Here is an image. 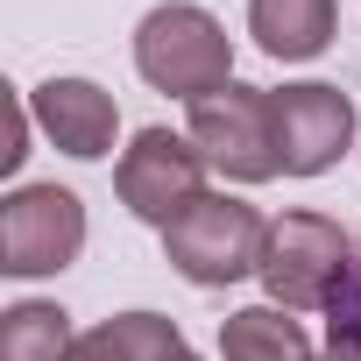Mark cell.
I'll return each instance as SVG.
<instances>
[{"instance_id":"obj_1","label":"cell","mask_w":361,"mask_h":361,"mask_svg":"<svg viewBox=\"0 0 361 361\" xmlns=\"http://www.w3.org/2000/svg\"><path fill=\"white\" fill-rule=\"evenodd\" d=\"M135 71L170 92L199 106L206 92L234 85V36L220 29V15H206L199 0H163L135 22Z\"/></svg>"},{"instance_id":"obj_2","label":"cell","mask_w":361,"mask_h":361,"mask_svg":"<svg viewBox=\"0 0 361 361\" xmlns=\"http://www.w3.org/2000/svg\"><path fill=\"white\" fill-rule=\"evenodd\" d=\"M262 241H269V220L248 199H234V192H206L199 206H185L163 227L170 269L185 283H199V290H227V283L255 276L262 269Z\"/></svg>"},{"instance_id":"obj_3","label":"cell","mask_w":361,"mask_h":361,"mask_svg":"<svg viewBox=\"0 0 361 361\" xmlns=\"http://www.w3.org/2000/svg\"><path fill=\"white\" fill-rule=\"evenodd\" d=\"M347 262H354V241H347L340 220H326V213H283V220H269L255 276H262L269 305H283V312H326L333 290H340V276H347Z\"/></svg>"},{"instance_id":"obj_4","label":"cell","mask_w":361,"mask_h":361,"mask_svg":"<svg viewBox=\"0 0 361 361\" xmlns=\"http://www.w3.org/2000/svg\"><path fill=\"white\" fill-rule=\"evenodd\" d=\"M199 156L227 177V185H269L283 177V156H276V114H269V92L262 85H220L192 106V128Z\"/></svg>"},{"instance_id":"obj_5","label":"cell","mask_w":361,"mask_h":361,"mask_svg":"<svg viewBox=\"0 0 361 361\" xmlns=\"http://www.w3.org/2000/svg\"><path fill=\"white\" fill-rule=\"evenodd\" d=\"M85 248V199L71 185H22L0 199V269L8 276H57Z\"/></svg>"},{"instance_id":"obj_6","label":"cell","mask_w":361,"mask_h":361,"mask_svg":"<svg viewBox=\"0 0 361 361\" xmlns=\"http://www.w3.org/2000/svg\"><path fill=\"white\" fill-rule=\"evenodd\" d=\"M206 156H199V142L192 135H170V128H142L128 149H121V163H114V192H121V206L135 213V220H149V227H170L185 206H199L206 199Z\"/></svg>"},{"instance_id":"obj_7","label":"cell","mask_w":361,"mask_h":361,"mask_svg":"<svg viewBox=\"0 0 361 361\" xmlns=\"http://www.w3.org/2000/svg\"><path fill=\"white\" fill-rule=\"evenodd\" d=\"M269 114H276V156H283V177H319L347 156L354 142V99L340 85H319V78H298V85H276L269 92Z\"/></svg>"},{"instance_id":"obj_8","label":"cell","mask_w":361,"mask_h":361,"mask_svg":"<svg viewBox=\"0 0 361 361\" xmlns=\"http://www.w3.org/2000/svg\"><path fill=\"white\" fill-rule=\"evenodd\" d=\"M29 114H36V128H43L64 156H78V163L114 156L121 106H114L106 85H92V78H43V85L29 92Z\"/></svg>"},{"instance_id":"obj_9","label":"cell","mask_w":361,"mask_h":361,"mask_svg":"<svg viewBox=\"0 0 361 361\" xmlns=\"http://www.w3.org/2000/svg\"><path fill=\"white\" fill-rule=\"evenodd\" d=\"M340 0H248V36L276 64H312L333 43Z\"/></svg>"},{"instance_id":"obj_10","label":"cell","mask_w":361,"mask_h":361,"mask_svg":"<svg viewBox=\"0 0 361 361\" xmlns=\"http://www.w3.org/2000/svg\"><path fill=\"white\" fill-rule=\"evenodd\" d=\"M220 354L227 361H319L312 333L283 305H241V312H227L220 319Z\"/></svg>"},{"instance_id":"obj_11","label":"cell","mask_w":361,"mask_h":361,"mask_svg":"<svg viewBox=\"0 0 361 361\" xmlns=\"http://www.w3.org/2000/svg\"><path fill=\"white\" fill-rule=\"evenodd\" d=\"M71 347H78V333H71L64 305L22 298L0 312V361H71Z\"/></svg>"},{"instance_id":"obj_12","label":"cell","mask_w":361,"mask_h":361,"mask_svg":"<svg viewBox=\"0 0 361 361\" xmlns=\"http://www.w3.org/2000/svg\"><path fill=\"white\" fill-rule=\"evenodd\" d=\"M319 361H361V248H354V262L326 305V354Z\"/></svg>"},{"instance_id":"obj_13","label":"cell","mask_w":361,"mask_h":361,"mask_svg":"<svg viewBox=\"0 0 361 361\" xmlns=\"http://www.w3.org/2000/svg\"><path fill=\"white\" fill-rule=\"evenodd\" d=\"M71 361H135V347H128V333L106 319V326H92V333H78V347H71Z\"/></svg>"},{"instance_id":"obj_14","label":"cell","mask_w":361,"mask_h":361,"mask_svg":"<svg viewBox=\"0 0 361 361\" xmlns=\"http://www.w3.org/2000/svg\"><path fill=\"white\" fill-rule=\"evenodd\" d=\"M156 361H199V354H192L185 340H177V347H170V354H156Z\"/></svg>"}]
</instances>
